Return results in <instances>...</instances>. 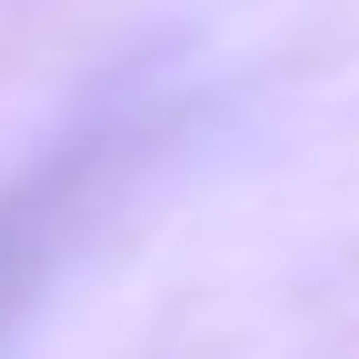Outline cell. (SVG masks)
I'll use <instances>...</instances> for the list:
<instances>
[{"label":"cell","instance_id":"1","mask_svg":"<svg viewBox=\"0 0 359 359\" xmlns=\"http://www.w3.org/2000/svg\"><path fill=\"white\" fill-rule=\"evenodd\" d=\"M70 160H80V150H70ZM70 160H50V170L30 180V190H11V200H0V299L20 290L30 250L50 240V219H60V190H70Z\"/></svg>","mask_w":359,"mask_h":359}]
</instances>
